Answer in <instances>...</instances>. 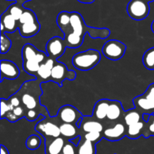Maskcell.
<instances>
[{"label": "cell", "instance_id": "5", "mask_svg": "<svg viewBox=\"0 0 154 154\" xmlns=\"http://www.w3.org/2000/svg\"><path fill=\"white\" fill-rule=\"evenodd\" d=\"M35 131L47 138H56L61 136L60 125H57L50 119H42L35 127Z\"/></svg>", "mask_w": 154, "mask_h": 154}, {"label": "cell", "instance_id": "31", "mask_svg": "<svg viewBox=\"0 0 154 154\" xmlns=\"http://www.w3.org/2000/svg\"><path fill=\"white\" fill-rule=\"evenodd\" d=\"M102 137H103L102 132H98V131L85 133V134L84 136V139L90 140V141L93 142L94 143H97L98 142L100 141Z\"/></svg>", "mask_w": 154, "mask_h": 154}, {"label": "cell", "instance_id": "7", "mask_svg": "<svg viewBox=\"0 0 154 154\" xmlns=\"http://www.w3.org/2000/svg\"><path fill=\"white\" fill-rule=\"evenodd\" d=\"M67 48L65 43L64 39L54 36L51 38L46 45V52L50 57L53 59H57L64 54Z\"/></svg>", "mask_w": 154, "mask_h": 154}, {"label": "cell", "instance_id": "32", "mask_svg": "<svg viewBox=\"0 0 154 154\" xmlns=\"http://www.w3.org/2000/svg\"><path fill=\"white\" fill-rule=\"evenodd\" d=\"M63 154H77V146L70 140H66L63 151Z\"/></svg>", "mask_w": 154, "mask_h": 154}, {"label": "cell", "instance_id": "10", "mask_svg": "<svg viewBox=\"0 0 154 154\" xmlns=\"http://www.w3.org/2000/svg\"><path fill=\"white\" fill-rule=\"evenodd\" d=\"M1 82L4 79L14 80L20 75V69L14 62L8 60H2L1 65Z\"/></svg>", "mask_w": 154, "mask_h": 154}, {"label": "cell", "instance_id": "22", "mask_svg": "<svg viewBox=\"0 0 154 154\" xmlns=\"http://www.w3.org/2000/svg\"><path fill=\"white\" fill-rule=\"evenodd\" d=\"M133 102L135 107L142 110L150 111L154 110V101L145 98L143 95L134 98Z\"/></svg>", "mask_w": 154, "mask_h": 154}, {"label": "cell", "instance_id": "29", "mask_svg": "<svg viewBox=\"0 0 154 154\" xmlns=\"http://www.w3.org/2000/svg\"><path fill=\"white\" fill-rule=\"evenodd\" d=\"M41 143H42V140H41L40 137L36 134H32L27 138L26 141V146L29 149L35 150L40 146Z\"/></svg>", "mask_w": 154, "mask_h": 154}, {"label": "cell", "instance_id": "14", "mask_svg": "<svg viewBox=\"0 0 154 154\" xmlns=\"http://www.w3.org/2000/svg\"><path fill=\"white\" fill-rule=\"evenodd\" d=\"M56 60L51 57H48L46 61L44 63H41V66L36 73L35 76L37 77V79H39L40 81L46 82L51 80V72L52 69L55 64Z\"/></svg>", "mask_w": 154, "mask_h": 154}, {"label": "cell", "instance_id": "43", "mask_svg": "<svg viewBox=\"0 0 154 154\" xmlns=\"http://www.w3.org/2000/svg\"><path fill=\"white\" fill-rule=\"evenodd\" d=\"M147 2H153L154 0H147Z\"/></svg>", "mask_w": 154, "mask_h": 154}, {"label": "cell", "instance_id": "39", "mask_svg": "<svg viewBox=\"0 0 154 154\" xmlns=\"http://www.w3.org/2000/svg\"><path fill=\"white\" fill-rule=\"evenodd\" d=\"M1 154H9L8 149L3 144L1 145Z\"/></svg>", "mask_w": 154, "mask_h": 154}, {"label": "cell", "instance_id": "20", "mask_svg": "<svg viewBox=\"0 0 154 154\" xmlns=\"http://www.w3.org/2000/svg\"><path fill=\"white\" fill-rule=\"evenodd\" d=\"M78 127L76 124L62 123L60 125L61 136L70 140L78 136Z\"/></svg>", "mask_w": 154, "mask_h": 154}, {"label": "cell", "instance_id": "13", "mask_svg": "<svg viewBox=\"0 0 154 154\" xmlns=\"http://www.w3.org/2000/svg\"><path fill=\"white\" fill-rule=\"evenodd\" d=\"M65 143L66 140L63 136L45 139V154H60Z\"/></svg>", "mask_w": 154, "mask_h": 154}, {"label": "cell", "instance_id": "34", "mask_svg": "<svg viewBox=\"0 0 154 154\" xmlns=\"http://www.w3.org/2000/svg\"><path fill=\"white\" fill-rule=\"evenodd\" d=\"M8 101L9 104H10L14 108L20 106L21 102H22V101H21L20 98V96L17 95V94H15V95H12L11 97H10V98L8 99Z\"/></svg>", "mask_w": 154, "mask_h": 154}, {"label": "cell", "instance_id": "27", "mask_svg": "<svg viewBox=\"0 0 154 154\" xmlns=\"http://www.w3.org/2000/svg\"><path fill=\"white\" fill-rule=\"evenodd\" d=\"M24 10H25V8L23 7V5L17 2H14L9 5V7L8 8L6 11H8L17 21H19L20 18L22 16Z\"/></svg>", "mask_w": 154, "mask_h": 154}, {"label": "cell", "instance_id": "28", "mask_svg": "<svg viewBox=\"0 0 154 154\" xmlns=\"http://www.w3.org/2000/svg\"><path fill=\"white\" fill-rule=\"evenodd\" d=\"M36 21H38V19L35 14L32 11L30 10V9L25 8L22 16L20 17V18L19 20V24L36 22Z\"/></svg>", "mask_w": 154, "mask_h": 154}, {"label": "cell", "instance_id": "9", "mask_svg": "<svg viewBox=\"0 0 154 154\" xmlns=\"http://www.w3.org/2000/svg\"><path fill=\"white\" fill-rule=\"evenodd\" d=\"M76 125L78 128L85 133L93 132V131L102 132L104 131L103 125L97 119H92L90 116H83L77 122Z\"/></svg>", "mask_w": 154, "mask_h": 154}, {"label": "cell", "instance_id": "24", "mask_svg": "<svg viewBox=\"0 0 154 154\" xmlns=\"http://www.w3.org/2000/svg\"><path fill=\"white\" fill-rule=\"evenodd\" d=\"M64 41L67 48H76L82 45L84 37H81L75 33H72L65 36Z\"/></svg>", "mask_w": 154, "mask_h": 154}, {"label": "cell", "instance_id": "44", "mask_svg": "<svg viewBox=\"0 0 154 154\" xmlns=\"http://www.w3.org/2000/svg\"><path fill=\"white\" fill-rule=\"evenodd\" d=\"M7 1H15L17 2V0H7Z\"/></svg>", "mask_w": 154, "mask_h": 154}, {"label": "cell", "instance_id": "4", "mask_svg": "<svg viewBox=\"0 0 154 154\" xmlns=\"http://www.w3.org/2000/svg\"><path fill=\"white\" fill-rule=\"evenodd\" d=\"M75 77H76V73L75 71L69 70L67 66L61 62L55 61V64L51 72V81H54L62 86V82L65 79H67L69 80H74Z\"/></svg>", "mask_w": 154, "mask_h": 154}, {"label": "cell", "instance_id": "38", "mask_svg": "<svg viewBox=\"0 0 154 154\" xmlns=\"http://www.w3.org/2000/svg\"><path fill=\"white\" fill-rule=\"evenodd\" d=\"M81 140V136L78 135V136H77L76 137H75V138H73V139H72V140H70V141L72 142V143H73L74 144H75V146H78V144H79V143H80Z\"/></svg>", "mask_w": 154, "mask_h": 154}, {"label": "cell", "instance_id": "26", "mask_svg": "<svg viewBox=\"0 0 154 154\" xmlns=\"http://www.w3.org/2000/svg\"><path fill=\"white\" fill-rule=\"evenodd\" d=\"M144 66L148 69H154V47L144 53L142 59Z\"/></svg>", "mask_w": 154, "mask_h": 154}, {"label": "cell", "instance_id": "18", "mask_svg": "<svg viewBox=\"0 0 154 154\" xmlns=\"http://www.w3.org/2000/svg\"><path fill=\"white\" fill-rule=\"evenodd\" d=\"M18 30L23 37H32L38 33L39 30H40V24H39L38 21L19 24Z\"/></svg>", "mask_w": 154, "mask_h": 154}, {"label": "cell", "instance_id": "6", "mask_svg": "<svg viewBox=\"0 0 154 154\" xmlns=\"http://www.w3.org/2000/svg\"><path fill=\"white\" fill-rule=\"evenodd\" d=\"M57 116L63 123L77 124L83 115L73 106L65 105L59 110Z\"/></svg>", "mask_w": 154, "mask_h": 154}, {"label": "cell", "instance_id": "42", "mask_svg": "<svg viewBox=\"0 0 154 154\" xmlns=\"http://www.w3.org/2000/svg\"><path fill=\"white\" fill-rule=\"evenodd\" d=\"M151 30L154 33V21H153V23H152V24H151Z\"/></svg>", "mask_w": 154, "mask_h": 154}, {"label": "cell", "instance_id": "30", "mask_svg": "<svg viewBox=\"0 0 154 154\" xmlns=\"http://www.w3.org/2000/svg\"><path fill=\"white\" fill-rule=\"evenodd\" d=\"M1 53L6 54L11 47V41L7 36L5 33H1Z\"/></svg>", "mask_w": 154, "mask_h": 154}, {"label": "cell", "instance_id": "19", "mask_svg": "<svg viewBox=\"0 0 154 154\" xmlns=\"http://www.w3.org/2000/svg\"><path fill=\"white\" fill-rule=\"evenodd\" d=\"M123 113V106L117 101H111L108 107L107 119L110 121L117 120Z\"/></svg>", "mask_w": 154, "mask_h": 154}, {"label": "cell", "instance_id": "11", "mask_svg": "<svg viewBox=\"0 0 154 154\" xmlns=\"http://www.w3.org/2000/svg\"><path fill=\"white\" fill-rule=\"evenodd\" d=\"M126 135V128L122 122L115 124L114 126L106 128L102 132L104 138L111 141H117L121 140Z\"/></svg>", "mask_w": 154, "mask_h": 154}, {"label": "cell", "instance_id": "37", "mask_svg": "<svg viewBox=\"0 0 154 154\" xmlns=\"http://www.w3.org/2000/svg\"><path fill=\"white\" fill-rule=\"evenodd\" d=\"M147 123H149V135H154V113L150 114V119H149V121L147 122Z\"/></svg>", "mask_w": 154, "mask_h": 154}, {"label": "cell", "instance_id": "3", "mask_svg": "<svg viewBox=\"0 0 154 154\" xmlns=\"http://www.w3.org/2000/svg\"><path fill=\"white\" fill-rule=\"evenodd\" d=\"M126 51V45L116 39H111L105 43L102 47V53L105 57L111 60L121 59Z\"/></svg>", "mask_w": 154, "mask_h": 154}, {"label": "cell", "instance_id": "2", "mask_svg": "<svg viewBox=\"0 0 154 154\" xmlns=\"http://www.w3.org/2000/svg\"><path fill=\"white\" fill-rule=\"evenodd\" d=\"M150 5L147 0H130L127 5V13L132 19L141 21L148 16Z\"/></svg>", "mask_w": 154, "mask_h": 154}, {"label": "cell", "instance_id": "41", "mask_svg": "<svg viewBox=\"0 0 154 154\" xmlns=\"http://www.w3.org/2000/svg\"><path fill=\"white\" fill-rule=\"evenodd\" d=\"M28 1H31V0H17V3L23 5V4H24V3Z\"/></svg>", "mask_w": 154, "mask_h": 154}, {"label": "cell", "instance_id": "15", "mask_svg": "<svg viewBox=\"0 0 154 154\" xmlns=\"http://www.w3.org/2000/svg\"><path fill=\"white\" fill-rule=\"evenodd\" d=\"M22 88L24 90V92H22V91L20 90V91H21L22 93L19 96L24 107L27 110H35L36 107L38 106V98L40 95L35 96L34 94L29 93V91H26V89H25V87L23 85L22 86Z\"/></svg>", "mask_w": 154, "mask_h": 154}, {"label": "cell", "instance_id": "40", "mask_svg": "<svg viewBox=\"0 0 154 154\" xmlns=\"http://www.w3.org/2000/svg\"><path fill=\"white\" fill-rule=\"evenodd\" d=\"M78 1L81 3H84V4H91L95 0H78Z\"/></svg>", "mask_w": 154, "mask_h": 154}, {"label": "cell", "instance_id": "1", "mask_svg": "<svg viewBox=\"0 0 154 154\" xmlns=\"http://www.w3.org/2000/svg\"><path fill=\"white\" fill-rule=\"evenodd\" d=\"M101 60V54L99 51L88 49L75 54L72 58V63L76 69L87 71L94 68Z\"/></svg>", "mask_w": 154, "mask_h": 154}, {"label": "cell", "instance_id": "36", "mask_svg": "<svg viewBox=\"0 0 154 154\" xmlns=\"http://www.w3.org/2000/svg\"><path fill=\"white\" fill-rule=\"evenodd\" d=\"M142 95L144 97H145V98H148V99L154 101V83L149 85V87L147 88L145 93Z\"/></svg>", "mask_w": 154, "mask_h": 154}, {"label": "cell", "instance_id": "17", "mask_svg": "<svg viewBox=\"0 0 154 154\" xmlns=\"http://www.w3.org/2000/svg\"><path fill=\"white\" fill-rule=\"evenodd\" d=\"M71 12L62 11L58 14L57 18V23L60 30L63 32L65 36L72 33L70 24Z\"/></svg>", "mask_w": 154, "mask_h": 154}, {"label": "cell", "instance_id": "16", "mask_svg": "<svg viewBox=\"0 0 154 154\" xmlns=\"http://www.w3.org/2000/svg\"><path fill=\"white\" fill-rule=\"evenodd\" d=\"M111 100L102 99L99 100L94 106L93 111V116L97 120H103L107 118L108 107Z\"/></svg>", "mask_w": 154, "mask_h": 154}, {"label": "cell", "instance_id": "25", "mask_svg": "<svg viewBox=\"0 0 154 154\" xmlns=\"http://www.w3.org/2000/svg\"><path fill=\"white\" fill-rule=\"evenodd\" d=\"M142 115L139 111H137L135 110H130L125 113L123 120L126 125L129 126V125L139 122L142 119Z\"/></svg>", "mask_w": 154, "mask_h": 154}, {"label": "cell", "instance_id": "45", "mask_svg": "<svg viewBox=\"0 0 154 154\" xmlns=\"http://www.w3.org/2000/svg\"><path fill=\"white\" fill-rule=\"evenodd\" d=\"M60 154H63V152H61V153H60Z\"/></svg>", "mask_w": 154, "mask_h": 154}, {"label": "cell", "instance_id": "35", "mask_svg": "<svg viewBox=\"0 0 154 154\" xmlns=\"http://www.w3.org/2000/svg\"><path fill=\"white\" fill-rule=\"evenodd\" d=\"M40 116V113H38L35 110H28L25 115V116L29 121L35 120L36 119H38Z\"/></svg>", "mask_w": 154, "mask_h": 154}, {"label": "cell", "instance_id": "8", "mask_svg": "<svg viewBox=\"0 0 154 154\" xmlns=\"http://www.w3.org/2000/svg\"><path fill=\"white\" fill-rule=\"evenodd\" d=\"M23 60H35L42 63L46 61L49 57L47 53L38 50L34 45L31 44H26L22 49Z\"/></svg>", "mask_w": 154, "mask_h": 154}, {"label": "cell", "instance_id": "12", "mask_svg": "<svg viewBox=\"0 0 154 154\" xmlns=\"http://www.w3.org/2000/svg\"><path fill=\"white\" fill-rule=\"evenodd\" d=\"M19 27V21H17L8 11L1 15V33H14Z\"/></svg>", "mask_w": 154, "mask_h": 154}, {"label": "cell", "instance_id": "33", "mask_svg": "<svg viewBox=\"0 0 154 154\" xmlns=\"http://www.w3.org/2000/svg\"><path fill=\"white\" fill-rule=\"evenodd\" d=\"M12 108L11 104L8 101V100H5L4 98H2L1 99V119H2L5 116L8 112L11 111Z\"/></svg>", "mask_w": 154, "mask_h": 154}, {"label": "cell", "instance_id": "21", "mask_svg": "<svg viewBox=\"0 0 154 154\" xmlns=\"http://www.w3.org/2000/svg\"><path fill=\"white\" fill-rule=\"evenodd\" d=\"M77 154H96V143L81 138V142L77 146Z\"/></svg>", "mask_w": 154, "mask_h": 154}, {"label": "cell", "instance_id": "23", "mask_svg": "<svg viewBox=\"0 0 154 154\" xmlns=\"http://www.w3.org/2000/svg\"><path fill=\"white\" fill-rule=\"evenodd\" d=\"M144 127V123L141 121H140L138 123L129 125L126 130V136L131 139L138 138L141 134H143Z\"/></svg>", "mask_w": 154, "mask_h": 154}]
</instances>
